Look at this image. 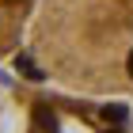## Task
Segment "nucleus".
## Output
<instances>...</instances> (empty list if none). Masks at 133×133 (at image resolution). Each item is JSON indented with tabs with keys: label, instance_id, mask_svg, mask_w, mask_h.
Segmentation results:
<instances>
[{
	"label": "nucleus",
	"instance_id": "f257e3e1",
	"mask_svg": "<svg viewBox=\"0 0 133 133\" xmlns=\"http://www.w3.org/2000/svg\"><path fill=\"white\" fill-rule=\"evenodd\" d=\"M27 72L95 103L133 99V0H38Z\"/></svg>",
	"mask_w": 133,
	"mask_h": 133
},
{
	"label": "nucleus",
	"instance_id": "f03ea898",
	"mask_svg": "<svg viewBox=\"0 0 133 133\" xmlns=\"http://www.w3.org/2000/svg\"><path fill=\"white\" fill-rule=\"evenodd\" d=\"M34 11H38V0H0V61L27 38Z\"/></svg>",
	"mask_w": 133,
	"mask_h": 133
}]
</instances>
